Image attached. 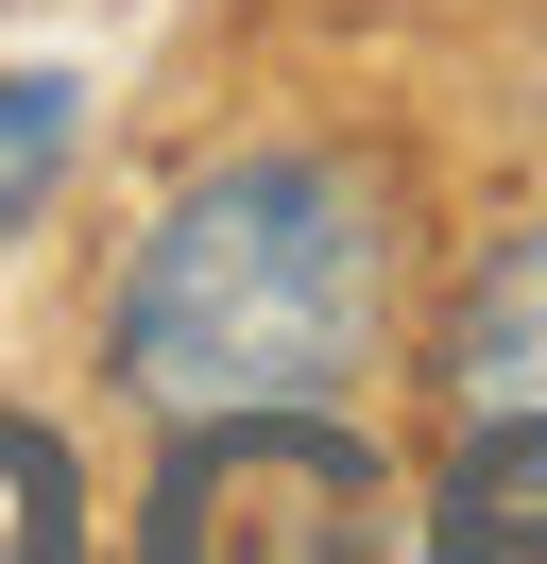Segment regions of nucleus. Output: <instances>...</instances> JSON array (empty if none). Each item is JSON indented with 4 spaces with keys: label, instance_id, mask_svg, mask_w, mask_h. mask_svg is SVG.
Listing matches in <instances>:
<instances>
[{
    "label": "nucleus",
    "instance_id": "1",
    "mask_svg": "<svg viewBox=\"0 0 547 564\" xmlns=\"http://www.w3.org/2000/svg\"><path fill=\"white\" fill-rule=\"evenodd\" d=\"M410 325V206L360 138H239L120 240L103 393L154 427L205 411H360Z\"/></svg>",
    "mask_w": 547,
    "mask_h": 564
},
{
    "label": "nucleus",
    "instance_id": "2",
    "mask_svg": "<svg viewBox=\"0 0 547 564\" xmlns=\"http://www.w3.org/2000/svg\"><path fill=\"white\" fill-rule=\"evenodd\" d=\"M137 564H410V496L360 411H205L137 496Z\"/></svg>",
    "mask_w": 547,
    "mask_h": 564
},
{
    "label": "nucleus",
    "instance_id": "3",
    "mask_svg": "<svg viewBox=\"0 0 547 564\" xmlns=\"http://www.w3.org/2000/svg\"><path fill=\"white\" fill-rule=\"evenodd\" d=\"M428 377H444L462 427H547V223H496V240L444 274Z\"/></svg>",
    "mask_w": 547,
    "mask_h": 564
},
{
    "label": "nucleus",
    "instance_id": "4",
    "mask_svg": "<svg viewBox=\"0 0 547 564\" xmlns=\"http://www.w3.org/2000/svg\"><path fill=\"white\" fill-rule=\"evenodd\" d=\"M428 564H547V427H462L428 496Z\"/></svg>",
    "mask_w": 547,
    "mask_h": 564
}]
</instances>
